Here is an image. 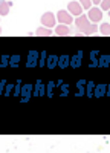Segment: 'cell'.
Wrapping results in <instances>:
<instances>
[{
  "label": "cell",
  "instance_id": "6da1fadb",
  "mask_svg": "<svg viewBox=\"0 0 110 153\" xmlns=\"http://www.w3.org/2000/svg\"><path fill=\"white\" fill-rule=\"evenodd\" d=\"M75 25H77V28H78V32L84 34V35H92L96 32L98 26L95 23H90V20L87 19V16H78L75 19Z\"/></svg>",
  "mask_w": 110,
  "mask_h": 153
},
{
  "label": "cell",
  "instance_id": "7a4b0ae2",
  "mask_svg": "<svg viewBox=\"0 0 110 153\" xmlns=\"http://www.w3.org/2000/svg\"><path fill=\"white\" fill-rule=\"evenodd\" d=\"M57 20L60 23H63V25H70L73 22V17L69 11H64V9H61L57 12Z\"/></svg>",
  "mask_w": 110,
  "mask_h": 153
},
{
  "label": "cell",
  "instance_id": "3957f363",
  "mask_svg": "<svg viewBox=\"0 0 110 153\" xmlns=\"http://www.w3.org/2000/svg\"><path fill=\"white\" fill-rule=\"evenodd\" d=\"M87 19L92 23H98V22L103 19V11L100 8H90L89 9V14H87Z\"/></svg>",
  "mask_w": 110,
  "mask_h": 153
},
{
  "label": "cell",
  "instance_id": "277c9868",
  "mask_svg": "<svg viewBox=\"0 0 110 153\" xmlns=\"http://www.w3.org/2000/svg\"><path fill=\"white\" fill-rule=\"evenodd\" d=\"M55 16L52 14V12H44L43 17H41V23H43V26L46 28H54L55 26Z\"/></svg>",
  "mask_w": 110,
  "mask_h": 153
},
{
  "label": "cell",
  "instance_id": "5b68a950",
  "mask_svg": "<svg viewBox=\"0 0 110 153\" xmlns=\"http://www.w3.org/2000/svg\"><path fill=\"white\" fill-rule=\"evenodd\" d=\"M67 11L70 12L72 16H81L83 14V6H81V3L80 2H70L69 5H67Z\"/></svg>",
  "mask_w": 110,
  "mask_h": 153
},
{
  "label": "cell",
  "instance_id": "8992f818",
  "mask_svg": "<svg viewBox=\"0 0 110 153\" xmlns=\"http://www.w3.org/2000/svg\"><path fill=\"white\" fill-rule=\"evenodd\" d=\"M55 34L57 35H69L70 31H69V25H58V26H55Z\"/></svg>",
  "mask_w": 110,
  "mask_h": 153
},
{
  "label": "cell",
  "instance_id": "52a82bcc",
  "mask_svg": "<svg viewBox=\"0 0 110 153\" xmlns=\"http://www.w3.org/2000/svg\"><path fill=\"white\" fill-rule=\"evenodd\" d=\"M11 8V2H0V16H6Z\"/></svg>",
  "mask_w": 110,
  "mask_h": 153
},
{
  "label": "cell",
  "instance_id": "ba28073f",
  "mask_svg": "<svg viewBox=\"0 0 110 153\" xmlns=\"http://www.w3.org/2000/svg\"><path fill=\"white\" fill-rule=\"evenodd\" d=\"M35 35H44V37H49L52 35V31L51 29H46V28H38L35 31Z\"/></svg>",
  "mask_w": 110,
  "mask_h": 153
},
{
  "label": "cell",
  "instance_id": "9c48e42d",
  "mask_svg": "<svg viewBox=\"0 0 110 153\" xmlns=\"http://www.w3.org/2000/svg\"><path fill=\"white\" fill-rule=\"evenodd\" d=\"M100 32L103 35H110V23H103L100 26Z\"/></svg>",
  "mask_w": 110,
  "mask_h": 153
},
{
  "label": "cell",
  "instance_id": "30bf717a",
  "mask_svg": "<svg viewBox=\"0 0 110 153\" xmlns=\"http://www.w3.org/2000/svg\"><path fill=\"white\" fill-rule=\"evenodd\" d=\"M101 11H109L110 9V0H101Z\"/></svg>",
  "mask_w": 110,
  "mask_h": 153
},
{
  "label": "cell",
  "instance_id": "8fae6325",
  "mask_svg": "<svg viewBox=\"0 0 110 153\" xmlns=\"http://www.w3.org/2000/svg\"><path fill=\"white\" fill-rule=\"evenodd\" d=\"M80 3H81L83 9H90V5H92V0H80Z\"/></svg>",
  "mask_w": 110,
  "mask_h": 153
},
{
  "label": "cell",
  "instance_id": "7c38bea8",
  "mask_svg": "<svg viewBox=\"0 0 110 153\" xmlns=\"http://www.w3.org/2000/svg\"><path fill=\"white\" fill-rule=\"evenodd\" d=\"M92 2H93V5H100L101 0H92Z\"/></svg>",
  "mask_w": 110,
  "mask_h": 153
},
{
  "label": "cell",
  "instance_id": "4fadbf2b",
  "mask_svg": "<svg viewBox=\"0 0 110 153\" xmlns=\"http://www.w3.org/2000/svg\"><path fill=\"white\" fill-rule=\"evenodd\" d=\"M0 35H2V28H0Z\"/></svg>",
  "mask_w": 110,
  "mask_h": 153
},
{
  "label": "cell",
  "instance_id": "5bb4252c",
  "mask_svg": "<svg viewBox=\"0 0 110 153\" xmlns=\"http://www.w3.org/2000/svg\"><path fill=\"white\" fill-rule=\"evenodd\" d=\"M109 16H110V9H109Z\"/></svg>",
  "mask_w": 110,
  "mask_h": 153
},
{
  "label": "cell",
  "instance_id": "9a60e30c",
  "mask_svg": "<svg viewBox=\"0 0 110 153\" xmlns=\"http://www.w3.org/2000/svg\"><path fill=\"white\" fill-rule=\"evenodd\" d=\"M6 2H11V0H6Z\"/></svg>",
  "mask_w": 110,
  "mask_h": 153
}]
</instances>
